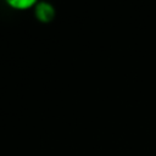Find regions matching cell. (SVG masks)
<instances>
[{
    "label": "cell",
    "mask_w": 156,
    "mask_h": 156,
    "mask_svg": "<svg viewBox=\"0 0 156 156\" xmlns=\"http://www.w3.org/2000/svg\"><path fill=\"white\" fill-rule=\"evenodd\" d=\"M34 15L39 22L49 23L55 17V10H54L52 5H50L48 2H39V4L37 2L35 7H34Z\"/></svg>",
    "instance_id": "1"
},
{
    "label": "cell",
    "mask_w": 156,
    "mask_h": 156,
    "mask_svg": "<svg viewBox=\"0 0 156 156\" xmlns=\"http://www.w3.org/2000/svg\"><path fill=\"white\" fill-rule=\"evenodd\" d=\"M7 5L15 10H28L35 7L37 2L34 0H10L7 1Z\"/></svg>",
    "instance_id": "2"
}]
</instances>
